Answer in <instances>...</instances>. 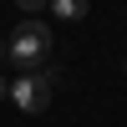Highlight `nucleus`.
<instances>
[{
    "label": "nucleus",
    "mask_w": 127,
    "mask_h": 127,
    "mask_svg": "<svg viewBox=\"0 0 127 127\" xmlns=\"http://www.w3.org/2000/svg\"><path fill=\"white\" fill-rule=\"evenodd\" d=\"M15 5H20V10H26V15H36V10H46V5H51V0H15Z\"/></svg>",
    "instance_id": "20e7f679"
},
{
    "label": "nucleus",
    "mask_w": 127,
    "mask_h": 127,
    "mask_svg": "<svg viewBox=\"0 0 127 127\" xmlns=\"http://www.w3.org/2000/svg\"><path fill=\"white\" fill-rule=\"evenodd\" d=\"M5 97H10V81H5V76H0V102H5Z\"/></svg>",
    "instance_id": "39448f33"
},
{
    "label": "nucleus",
    "mask_w": 127,
    "mask_h": 127,
    "mask_svg": "<svg viewBox=\"0 0 127 127\" xmlns=\"http://www.w3.org/2000/svg\"><path fill=\"white\" fill-rule=\"evenodd\" d=\"M51 92L56 87H51L46 71H15V81H10V102H15L20 112H31V117L51 107Z\"/></svg>",
    "instance_id": "f03ea898"
},
{
    "label": "nucleus",
    "mask_w": 127,
    "mask_h": 127,
    "mask_svg": "<svg viewBox=\"0 0 127 127\" xmlns=\"http://www.w3.org/2000/svg\"><path fill=\"white\" fill-rule=\"evenodd\" d=\"M51 46H56V36H51L46 20H20L15 36L5 41V56H10L15 71H41V66L51 61Z\"/></svg>",
    "instance_id": "f257e3e1"
},
{
    "label": "nucleus",
    "mask_w": 127,
    "mask_h": 127,
    "mask_svg": "<svg viewBox=\"0 0 127 127\" xmlns=\"http://www.w3.org/2000/svg\"><path fill=\"white\" fill-rule=\"evenodd\" d=\"M0 61H5V41H0Z\"/></svg>",
    "instance_id": "423d86ee"
},
{
    "label": "nucleus",
    "mask_w": 127,
    "mask_h": 127,
    "mask_svg": "<svg viewBox=\"0 0 127 127\" xmlns=\"http://www.w3.org/2000/svg\"><path fill=\"white\" fill-rule=\"evenodd\" d=\"M51 10H56V20H81L87 15V0H51Z\"/></svg>",
    "instance_id": "7ed1b4c3"
},
{
    "label": "nucleus",
    "mask_w": 127,
    "mask_h": 127,
    "mask_svg": "<svg viewBox=\"0 0 127 127\" xmlns=\"http://www.w3.org/2000/svg\"><path fill=\"white\" fill-rule=\"evenodd\" d=\"M122 76H127V61H122Z\"/></svg>",
    "instance_id": "0eeeda50"
}]
</instances>
